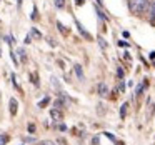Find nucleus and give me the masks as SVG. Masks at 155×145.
Masks as SVG:
<instances>
[{
	"label": "nucleus",
	"instance_id": "obj_1",
	"mask_svg": "<svg viewBox=\"0 0 155 145\" xmlns=\"http://www.w3.org/2000/svg\"><path fill=\"white\" fill-rule=\"evenodd\" d=\"M148 5H150L148 0H130V10L135 14H143L148 8Z\"/></svg>",
	"mask_w": 155,
	"mask_h": 145
},
{
	"label": "nucleus",
	"instance_id": "obj_2",
	"mask_svg": "<svg viewBox=\"0 0 155 145\" xmlns=\"http://www.w3.org/2000/svg\"><path fill=\"white\" fill-rule=\"evenodd\" d=\"M50 117L54 118L55 122H57V120H62V112L58 110V108H52V110H50Z\"/></svg>",
	"mask_w": 155,
	"mask_h": 145
},
{
	"label": "nucleus",
	"instance_id": "obj_3",
	"mask_svg": "<svg viewBox=\"0 0 155 145\" xmlns=\"http://www.w3.org/2000/svg\"><path fill=\"white\" fill-rule=\"evenodd\" d=\"M148 18H150L152 22L155 20V0L152 2L150 5H148Z\"/></svg>",
	"mask_w": 155,
	"mask_h": 145
},
{
	"label": "nucleus",
	"instance_id": "obj_4",
	"mask_svg": "<svg viewBox=\"0 0 155 145\" xmlns=\"http://www.w3.org/2000/svg\"><path fill=\"white\" fill-rule=\"evenodd\" d=\"M107 94H108L107 85H105V84H98V95H100V97H107Z\"/></svg>",
	"mask_w": 155,
	"mask_h": 145
},
{
	"label": "nucleus",
	"instance_id": "obj_5",
	"mask_svg": "<svg viewBox=\"0 0 155 145\" xmlns=\"http://www.w3.org/2000/svg\"><path fill=\"white\" fill-rule=\"evenodd\" d=\"M17 107H18L17 98H10V114H12V115L17 114Z\"/></svg>",
	"mask_w": 155,
	"mask_h": 145
},
{
	"label": "nucleus",
	"instance_id": "obj_6",
	"mask_svg": "<svg viewBox=\"0 0 155 145\" xmlns=\"http://www.w3.org/2000/svg\"><path fill=\"white\" fill-rule=\"evenodd\" d=\"M77 28H78V32H80V34L84 35L85 38H87V40H90V38H92V37H90V34H88V32H85V28L82 27V24H80V22H77Z\"/></svg>",
	"mask_w": 155,
	"mask_h": 145
},
{
	"label": "nucleus",
	"instance_id": "obj_7",
	"mask_svg": "<svg viewBox=\"0 0 155 145\" xmlns=\"http://www.w3.org/2000/svg\"><path fill=\"white\" fill-rule=\"evenodd\" d=\"M75 74H77V77H78V80H84V70H82V65H75Z\"/></svg>",
	"mask_w": 155,
	"mask_h": 145
},
{
	"label": "nucleus",
	"instance_id": "obj_8",
	"mask_svg": "<svg viewBox=\"0 0 155 145\" xmlns=\"http://www.w3.org/2000/svg\"><path fill=\"white\" fill-rule=\"evenodd\" d=\"M127 107H128L127 104H124L120 107V118H125V115H127Z\"/></svg>",
	"mask_w": 155,
	"mask_h": 145
},
{
	"label": "nucleus",
	"instance_id": "obj_9",
	"mask_svg": "<svg viewBox=\"0 0 155 145\" xmlns=\"http://www.w3.org/2000/svg\"><path fill=\"white\" fill-rule=\"evenodd\" d=\"M54 4L57 8H64L65 7V0H54Z\"/></svg>",
	"mask_w": 155,
	"mask_h": 145
},
{
	"label": "nucleus",
	"instance_id": "obj_10",
	"mask_svg": "<svg viewBox=\"0 0 155 145\" xmlns=\"http://www.w3.org/2000/svg\"><path fill=\"white\" fill-rule=\"evenodd\" d=\"M7 142H8V137H7V135L0 133V145H7Z\"/></svg>",
	"mask_w": 155,
	"mask_h": 145
},
{
	"label": "nucleus",
	"instance_id": "obj_11",
	"mask_svg": "<svg viewBox=\"0 0 155 145\" xmlns=\"http://www.w3.org/2000/svg\"><path fill=\"white\" fill-rule=\"evenodd\" d=\"M38 145H57V143H55L54 140H40Z\"/></svg>",
	"mask_w": 155,
	"mask_h": 145
},
{
	"label": "nucleus",
	"instance_id": "obj_12",
	"mask_svg": "<svg viewBox=\"0 0 155 145\" xmlns=\"http://www.w3.org/2000/svg\"><path fill=\"white\" fill-rule=\"evenodd\" d=\"M97 40H98V45H100V47H102V48H104V50H105V48H107V42H105V40H104V38H102V37H98Z\"/></svg>",
	"mask_w": 155,
	"mask_h": 145
},
{
	"label": "nucleus",
	"instance_id": "obj_13",
	"mask_svg": "<svg viewBox=\"0 0 155 145\" xmlns=\"http://www.w3.org/2000/svg\"><path fill=\"white\" fill-rule=\"evenodd\" d=\"M30 34L34 35V37H37V38H40V37H42V34L37 30V28H32V30H30Z\"/></svg>",
	"mask_w": 155,
	"mask_h": 145
},
{
	"label": "nucleus",
	"instance_id": "obj_14",
	"mask_svg": "<svg viewBox=\"0 0 155 145\" xmlns=\"http://www.w3.org/2000/svg\"><path fill=\"white\" fill-rule=\"evenodd\" d=\"M54 107L55 108H62V107H64V100H62V98H60V100H55Z\"/></svg>",
	"mask_w": 155,
	"mask_h": 145
},
{
	"label": "nucleus",
	"instance_id": "obj_15",
	"mask_svg": "<svg viewBox=\"0 0 155 145\" xmlns=\"http://www.w3.org/2000/svg\"><path fill=\"white\" fill-rule=\"evenodd\" d=\"M57 27H58V30H60V32H62V34H64V35H67V30H65V27H64V25L60 24V22H57Z\"/></svg>",
	"mask_w": 155,
	"mask_h": 145
},
{
	"label": "nucleus",
	"instance_id": "obj_16",
	"mask_svg": "<svg viewBox=\"0 0 155 145\" xmlns=\"http://www.w3.org/2000/svg\"><path fill=\"white\" fill-rule=\"evenodd\" d=\"M17 54L20 55V60H25V50H24V48H18Z\"/></svg>",
	"mask_w": 155,
	"mask_h": 145
},
{
	"label": "nucleus",
	"instance_id": "obj_17",
	"mask_svg": "<svg viewBox=\"0 0 155 145\" xmlns=\"http://www.w3.org/2000/svg\"><path fill=\"white\" fill-rule=\"evenodd\" d=\"M48 102H50V98H47V97H45L42 102H38V107H44V105H47V104H48Z\"/></svg>",
	"mask_w": 155,
	"mask_h": 145
},
{
	"label": "nucleus",
	"instance_id": "obj_18",
	"mask_svg": "<svg viewBox=\"0 0 155 145\" xmlns=\"http://www.w3.org/2000/svg\"><path fill=\"white\" fill-rule=\"evenodd\" d=\"M24 140H25V142H27V143H34V142H37V140H35V138H34V137H25V138H24Z\"/></svg>",
	"mask_w": 155,
	"mask_h": 145
},
{
	"label": "nucleus",
	"instance_id": "obj_19",
	"mask_svg": "<svg viewBox=\"0 0 155 145\" xmlns=\"http://www.w3.org/2000/svg\"><path fill=\"white\" fill-rule=\"evenodd\" d=\"M105 137H108V138H110L112 142H117V138H115V137H114V135H112V133H108V132H105Z\"/></svg>",
	"mask_w": 155,
	"mask_h": 145
},
{
	"label": "nucleus",
	"instance_id": "obj_20",
	"mask_svg": "<svg viewBox=\"0 0 155 145\" xmlns=\"http://www.w3.org/2000/svg\"><path fill=\"white\" fill-rule=\"evenodd\" d=\"M142 90H143V84H140V85H138V87H137V90H135V94H137V95H140V92Z\"/></svg>",
	"mask_w": 155,
	"mask_h": 145
},
{
	"label": "nucleus",
	"instance_id": "obj_21",
	"mask_svg": "<svg viewBox=\"0 0 155 145\" xmlns=\"http://www.w3.org/2000/svg\"><path fill=\"white\" fill-rule=\"evenodd\" d=\"M117 75H118V78H122V77H124V70H122V68H118V70H117Z\"/></svg>",
	"mask_w": 155,
	"mask_h": 145
},
{
	"label": "nucleus",
	"instance_id": "obj_22",
	"mask_svg": "<svg viewBox=\"0 0 155 145\" xmlns=\"http://www.w3.org/2000/svg\"><path fill=\"white\" fill-rule=\"evenodd\" d=\"M28 132H30V133H34V132H35V125H28Z\"/></svg>",
	"mask_w": 155,
	"mask_h": 145
},
{
	"label": "nucleus",
	"instance_id": "obj_23",
	"mask_svg": "<svg viewBox=\"0 0 155 145\" xmlns=\"http://www.w3.org/2000/svg\"><path fill=\"white\" fill-rule=\"evenodd\" d=\"M58 130H60V132H65V130H67V127H65V125L62 124V125H58Z\"/></svg>",
	"mask_w": 155,
	"mask_h": 145
},
{
	"label": "nucleus",
	"instance_id": "obj_24",
	"mask_svg": "<svg viewBox=\"0 0 155 145\" xmlns=\"http://www.w3.org/2000/svg\"><path fill=\"white\" fill-rule=\"evenodd\" d=\"M85 0H75V5H84Z\"/></svg>",
	"mask_w": 155,
	"mask_h": 145
},
{
	"label": "nucleus",
	"instance_id": "obj_25",
	"mask_svg": "<svg viewBox=\"0 0 155 145\" xmlns=\"http://www.w3.org/2000/svg\"><path fill=\"white\" fill-rule=\"evenodd\" d=\"M92 143H94V145H98V137H95L94 140H92Z\"/></svg>",
	"mask_w": 155,
	"mask_h": 145
},
{
	"label": "nucleus",
	"instance_id": "obj_26",
	"mask_svg": "<svg viewBox=\"0 0 155 145\" xmlns=\"http://www.w3.org/2000/svg\"><path fill=\"white\" fill-rule=\"evenodd\" d=\"M24 42H25V44H30L32 40H30V37H28V35H27V37H25V40H24Z\"/></svg>",
	"mask_w": 155,
	"mask_h": 145
},
{
	"label": "nucleus",
	"instance_id": "obj_27",
	"mask_svg": "<svg viewBox=\"0 0 155 145\" xmlns=\"http://www.w3.org/2000/svg\"><path fill=\"white\" fill-rule=\"evenodd\" d=\"M118 90H120V92H124V90H125V85H124V84H120V87H118Z\"/></svg>",
	"mask_w": 155,
	"mask_h": 145
},
{
	"label": "nucleus",
	"instance_id": "obj_28",
	"mask_svg": "<svg viewBox=\"0 0 155 145\" xmlns=\"http://www.w3.org/2000/svg\"><path fill=\"white\" fill-rule=\"evenodd\" d=\"M0 54H2V50H0Z\"/></svg>",
	"mask_w": 155,
	"mask_h": 145
},
{
	"label": "nucleus",
	"instance_id": "obj_29",
	"mask_svg": "<svg viewBox=\"0 0 155 145\" xmlns=\"http://www.w3.org/2000/svg\"><path fill=\"white\" fill-rule=\"evenodd\" d=\"M128 2H130V0H128Z\"/></svg>",
	"mask_w": 155,
	"mask_h": 145
}]
</instances>
